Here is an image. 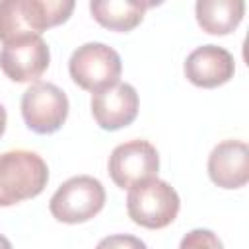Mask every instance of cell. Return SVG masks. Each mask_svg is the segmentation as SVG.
<instances>
[{
    "mask_svg": "<svg viewBox=\"0 0 249 249\" xmlns=\"http://www.w3.org/2000/svg\"><path fill=\"white\" fill-rule=\"evenodd\" d=\"M49 183L47 161L31 150L0 154V206H14L35 198Z\"/></svg>",
    "mask_w": 249,
    "mask_h": 249,
    "instance_id": "2",
    "label": "cell"
},
{
    "mask_svg": "<svg viewBox=\"0 0 249 249\" xmlns=\"http://www.w3.org/2000/svg\"><path fill=\"white\" fill-rule=\"evenodd\" d=\"M138 91L126 82H117L115 86L93 93L91 115L99 128L119 130L128 126L138 115Z\"/></svg>",
    "mask_w": 249,
    "mask_h": 249,
    "instance_id": "9",
    "label": "cell"
},
{
    "mask_svg": "<svg viewBox=\"0 0 249 249\" xmlns=\"http://www.w3.org/2000/svg\"><path fill=\"white\" fill-rule=\"evenodd\" d=\"M243 0H198L195 4L196 21L210 35H228L243 19Z\"/></svg>",
    "mask_w": 249,
    "mask_h": 249,
    "instance_id": "13",
    "label": "cell"
},
{
    "mask_svg": "<svg viewBox=\"0 0 249 249\" xmlns=\"http://www.w3.org/2000/svg\"><path fill=\"white\" fill-rule=\"evenodd\" d=\"M181 208L177 191L163 179L152 177L128 189L126 212L128 218L148 230H161L169 226Z\"/></svg>",
    "mask_w": 249,
    "mask_h": 249,
    "instance_id": "3",
    "label": "cell"
},
{
    "mask_svg": "<svg viewBox=\"0 0 249 249\" xmlns=\"http://www.w3.org/2000/svg\"><path fill=\"white\" fill-rule=\"evenodd\" d=\"M0 249H14L12 243H10V239L6 235H2V233H0Z\"/></svg>",
    "mask_w": 249,
    "mask_h": 249,
    "instance_id": "17",
    "label": "cell"
},
{
    "mask_svg": "<svg viewBox=\"0 0 249 249\" xmlns=\"http://www.w3.org/2000/svg\"><path fill=\"white\" fill-rule=\"evenodd\" d=\"M68 72L76 86L86 91L97 93L115 86L123 72L121 56L105 43H84L78 47L70 60Z\"/></svg>",
    "mask_w": 249,
    "mask_h": 249,
    "instance_id": "5",
    "label": "cell"
},
{
    "mask_svg": "<svg viewBox=\"0 0 249 249\" xmlns=\"http://www.w3.org/2000/svg\"><path fill=\"white\" fill-rule=\"evenodd\" d=\"M235 74V60L230 51L218 45L196 47L185 60V76L196 88H218Z\"/></svg>",
    "mask_w": 249,
    "mask_h": 249,
    "instance_id": "10",
    "label": "cell"
},
{
    "mask_svg": "<svg viewBox=\"0 0 249 249\" xmlns=\"http://www.w3.org/2000/svg\"><path fill=\"white\" fill-rule=\"evenodd\" d=\"M6 121H8V115H6L4 105L0 103V138H2V134H4V130H6Z\"/></svg>",
    "mask_w": 249,
    "mask_h": 249,
    "instance_id": "16",
    "label": "cell"
},
{
    "mask_svg": "<svg viewBox=\"0 0 249 249\" xmlns=\"http://www.w3.org/2000/svg\"><path fill=\"white\" fill-rule=\"evenodd\" d=\"M66 93L51 82H35L21 95V117L37 134L56 132L68 117Z\"/></svg>",
    "mask_w": 249,
    "mask_h": 249,
    "instance_id": "6",
    "label": "cell"
},
{
    "mask_svg": "<svg viewBox=\"0 0 249 249\" xmlns=\"http://www.w3.org/2000/svg\"><path fill=\"white\" fill-rule=\"evenodd\" d=\"M49 62H51V51L41 35H29L6 43L0 51L2 72L12 82L18 84L37 82L43 76V72L49 68Z\"/></svg>",
    "mask_w": 249,
    "mask_h": 249,
    "instance_id": "8",
    "label": "cell"
},
{
    "mask_svg": "<svg viewBox=\"0 0 249 249\" xmlns=\"http://www.w3.org/2000/svg\"><path fill=\"white\" fill-rule=\"evenodd\" d=\"M152 6L154 2L142 0H93L89 2V12L99 25L124 33L134 29L144 19V12Z\"/></svg>",
    "mask_w": 249,
    "mask_h": 249,
    "instance_id": "12",
    "label": "cell"
},
{
    "mask_svg": "<svg viewBox=\"0 0 249 249\" xmlns=\"http://www.w3.org/2000/svg\"><path fill=\"white\" fill-rule=\"evenodd\" d=\"M74 10L72 0H2L0 41L2 45L64 23Z\"/></svg>",
    "mask_w": 249,
    "mask_h": 249,
    "instance_id": "1",
    "label": "cell"
},
{
    "mask_svg": "<svg viewBox=\"0 0 249 249\" xmlns=\"http://www.w3.org/2000/svg\"><path fill=\"white\" fill-rule=\"evenodd\" d=\"M179 249H224V245L212 230L196 228L185 233V237L179 243Z\"/></svg>",
    "mask_w": 249,
    "mask_h": 249,
    "instance_id": "14",
    "label": "cell"
},
{
    "mask_svg": "<svg viewBox=\"0 0 249 249\" xmlns=\"http://www.w3.org/2000/svg\"><path fill=\"white\" fill-rule=\"evenodd\" d=\"M109 175L121 189H130L142 181L158 177L160 154L148 140H128L119 144L109 156Z\"/></svg>",
    "mask_w": 249,
    "mask_h": 249,
    "instance_id": "7",
    "label": "cell"
},
{
    "mask_svg": "<svg viewBox=\"0 0 249 249\" xmlns=\"http://www.w3.org/2000/svg\"><path fill=\"white\" fill-rule=\"evenodd\" d=\"M95 249H148V247L136 235H130V233H113V235L103 237L95 245Z\"/></svg>",
    "mask_w": 249,
    "mask_h": 249,
    "instance_id": "15",
    "label": "cell"
},
{
    "mask_svg": "<svg viewBox=\"0 0 249 249\" xmlns=\"http://www.w3.org/2000/svg\"><path fill=\"white\" fill-rule=\"evenodd\" d=\"M105 187L91 175H76L64 181L51 196L49 210L62 224H84L105 206Z\"/></svg>",
    "mask_w": 249,
    "mask_h": 249,
    "instance_id": "4",
    "label": "cell"
},
{
    "mask_svg": "<svg viewBox=\"0 0 249 249\" xmlns=\"http://www.w3.org/2000/svg\"><path fill=\"white\" fill-rule=\"evenodd\" d=\"M208 175L222 189H239L249 181V148L243 140H224L208 156Z\"/></svg>",
    "mask_w": 249,
    "mask_h": 249,
    "instance_id": "11",
    "label": "cell"
}]
</instances>
